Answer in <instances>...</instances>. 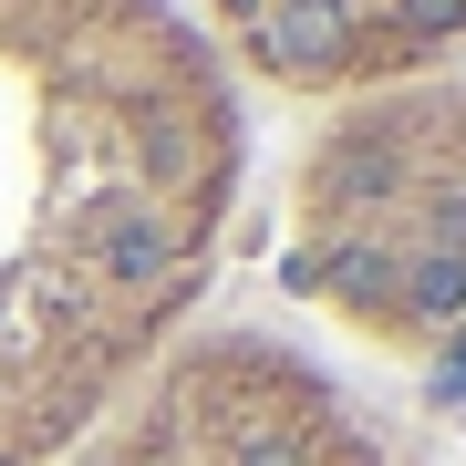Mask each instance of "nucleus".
Listing matches in <instances>:
<instances>
[{
    "mask_svg": "<svg viewBox=\"0 0 466 466\" xmlns=\"http://www.w3.org/2000/svg\"><path fill=\"white\" fill-rule=\"evenodd\" d=\"M249 94L187 0H0V466H52L208 311Z\"/></svg>",
    "mask_w": 466,
    "mask_h": 466,
    "instance_id": "nucleus-1",
    "label": "nucleus"
},
{
    "mask_svg": "<svg viewBox=\"0 0 466 466\" xmlns=\"http://www.w3.org/2000/svg\"><path fill=\"white\" fill-rule=\"evenodd\" d=\"M280 280L415 383L425 435L466 466V73L332 104L300 135Z\"/></svg>",
    "mask_w": 466,
    "mask_h": 466,
    "instance_id": "nucleus-2",
    "label": "nucleus"
},
{
    "mask_svg": "<svg viewBox=\"0 0 466 466\" xmlns=\"http://www.w3.org/2000/svg\"><path fill=\"white\" fill-rule=\"evenodd\" d=\"M52 466H404L342 363L259 321H187Z\"/></svg>",
    "mask_w": 466,
    "mask_h": 466,
    "instance_id": "nucleus-3",
    "label": "nucleus"
},
{
    "mask_svg": "<svg viewBox=\"0 0 466 466\" xmlns=\"http://www.w3.org/2000/svg\"><path fill=\"white\" fill-rule=\"evenodd\" d=\"M238 94L280 104H363L435 73H466V0H187Z\"/></svg>",
    "mask_w": 466,
    "mask_h": 466,
    "instance_id": "nucleus-4",
    "label": "nucleus"
}]
</instances>
